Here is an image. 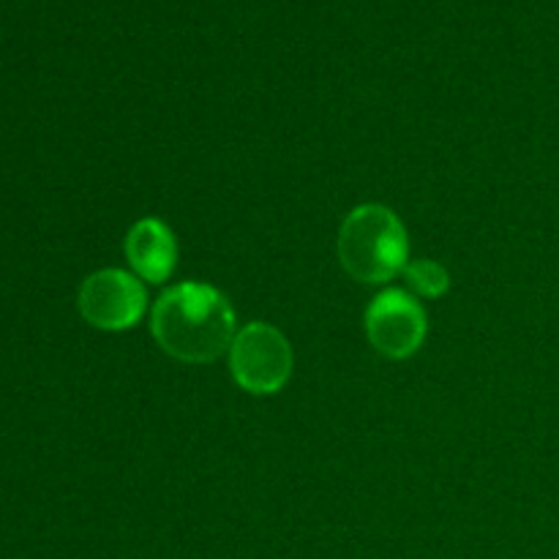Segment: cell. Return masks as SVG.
Returning <instances> with one entry per match:
<instances>
[{
    "instance_id": "obj_1",
    "label": "cell",
    "mask_w": 559,
    "mask_h": 559,
    "mask_svg": "<svg viewBox=\"0 0 559 559\" xmlns=\"http://www.w3.org/2000/svg\"><path fill=\"white\" fill-rule=\"evenodd\" d=\"M151 333L180 364H213L235 342V311L227 295L202 282H183L153 304Z\"/></svg>"
},
{
    "instance_id": "obj_2",
    "label": "cell",
    "mask_w": 559,
    "mask_h": 559,
    "mask_svg": "<svg viewBox=\"0 0 559 559\" xmlns=\"http://www.w3.org/2000/svg\"><path fill=\"white\" fill-rule=\"evenodd\" d=\"M338 262L360 284H385L409 265V235L385 205H358L338 229Z\"/></svg>"
},
{
    "instance_id": "obj_3",
    "label": "cell",
    "mask_w": 559,
    "mask_h": 559,
    "mask_svg": "<svg viewBox=\"0 0 559 559\" xmlns=\"http://www.w3.org/2000/svg\"><path fill=\"white\" fill-rule=\"evenodd\" d=\"M229 374L251 396H273L293 374V347L278 328L249 322L229 347Z\"/></svg>"
},
{
    "instance_id": "obj_4",
    "label": "cell",
    "mask_w": 559,
    "mask_h": 559,
    "mask_svg": "<svg viewBox=\"0 0 559 559\" xmlns=\"http://www.w3.org/2000/svg\"><path fill=\"white\" fill-rule=\"evenodd\" d=\"M76 306L87 325L96 331H129L145 317L147 293L142 278L134 273L120 271V267H107L82 282Z\"/></svg>"
},
{
    "instance_id": "obj_5",
    "label": "cell",
    "mask_w": 559,
    "mask_h": 559,
    "mask_svg": "<svg viewBox=\"0 0 559 559\" xmlns=\"http://www.w3.org/2000/svg\"><path fill=\"white\" fill-rule=\"evenodd\" d=\"M426 331L429 322L424 306L404 289H385L366 309V336L382 358L404 360L415 355Z\"/></svg>"
},
{
    "instance_id": "obj_6",
    "label": "cell",
    "mask_w": 559,
    "mask_h": 559,
    "mask_svg": "<svg viewBox=\"0 0 559 559\" xmlns=\"http://www.w3.org/2000/svg\"><path fill=\"white\" fill-rule=\"evenodd\" d=\"M126 257L136 278L151 284H162L173 276L178 260L175 235L162 218H140L126 235Z\"/></svg>"
},
{
    "instance_id": "obj_7",
    "label": "cell",
    "mask_w": 559,
    "mask_h": 559,
    "mask_svg": "<svg viewBox=\"0 0 559 559\" xmlns=\"http://www.w3.org/2000/svg\"><path fill=\"white\" fill-rule=\"evenodd\" d=\"M404 278L420 298H440L451 287V276L435 260H409V265L404 267Z\"/></svg>"
}]
</instances>
